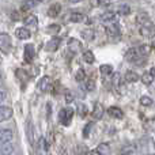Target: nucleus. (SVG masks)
Segmentation results:
<instances>
[{"label": "nucleus", "instance_id": "obj_1", "mask_svg": "<svg viewBox=\"0 0 155 155\" xmlns=\"http://www.w3.org/2000/svg\"><path fill=\"white\" fill-rule=\"evenodd\" d=\"M74 117V110L71 107H64V109L60 110V114H59V121L63 124L64 127H68L72 121Z\"/></svg>", "mask_w": 155, "mask_h": 155}, {"label": "nucleus", "instance_id": "obj_2", "mask_svg": "<svg viewBox=\"0 0 155 155\" xmlns=\"http://www.w3.org/2000/svg\"><path fill=\"white\" fill-rule=\"evenodd\" d=\"M12 48V41H11V37L7 34V33H0V51L3 53H8Z\"/></svg>", "mask_w": 155, "mask_h": 155}, {"label": "nucleus", "instance_id": "obj_3", "mask_svg": "<svg viewBox=\"0 0 155 155\" xmlns=\"http://www.w3.org/2000/svg\"><path fill=\"white\" fill-rule=\"evenodd\" d=\"M14 137V132L8 128H0V144L10 143Z\"/></svg>", "mask_w": 155, "mask_h": 155}, {"label": "nucleus", "instance_id": "obj_4", "mask_svg": "<svg viewBox=\"0 0 155 155\" xmlns=\"http://www.w3.org/2000/svg\"><path fill=\"white\" fill-rule=\"evenodd\" d=\"M34 54H35V51H34V45L33 44H27L25 46V53H23V59L26 63H31L33 59H34Z\"/></svg>", "mask_w": 155, "mask_h": 155}, {"label": "nucleus", "instance_id": "obj_5", "mask_svg": "<svg viewBox=\"0 0 155 155\" xmlns=\"http://www.w3.org/2000/svg\"><path fill=\"white\" fill-rule=\"evenodd\" d=\"M14 112L10 106H2L0 105V123H4V121L10 120L12 117Z\"/></svg>", "mask_w": 155, "mask_h": 155}, {"label": "nucleus", "instance_id": "obj_6", "mask_svg": "<svg viewBox=\"0 0 155 155\" xmlns=\"http://www.w3.org/2000/svg\"><path fill=\"white\" fill-rule=\"evenodd\" d=\"M136 23L139 25L140 27H143V26H148V25H153V23H151L150 15H148L147 12H140L139 15L136 16Z\"/></svg>", "mask_w": 155, "mask_h": 155}, {"label": "nucleus", "instance_id": "obj_7", "mask_svg": "<svg viewBox=\"0 0 155 155\" xmlns=\"http://www.w3.org/2000/svg\"><path fill=\"white\" fill-rule=\"evenodd\" d=\"M51 87V78L49 76H42L38 82V88H40L41 93H45V91L49 90Z\"/></svg>", "mask_w": 155, "mask_h": 155}, {"label": "nucleus", "instance_id": "obj_8", "mask_svg": "<svg viewBox=\"0 0 155 155\" xmlns=\"http://www.w3.org/2000/svg\"><path fill=\"white\" fill-rule=\"evenodd\" d=\"M15 35L18 40H29L30 38V30L26 27H18L15 30Z\"/></svg>", "mask_w": 155, "mask_h": 155}, {"label": "nucleus", "instance_id": "obj_9", "mask_svg": "<svg viewBox=\"0 0 155 155\" xmlns=\"http://www.w3.org/2000/svg\"><path fill=\"white\" fill-rule=\"evenodd\" d=\"M139 52H137V49H135V48H131V49H128L127 51V53H125V59L128 60V61H131V63H136V60L139 59Z\"/></svg>", "mask_w": 155, "mask_h": 155}, {"label": "nucleus", "instance_id": "obj_10", "mask_svg": "<svg viewBox=\"0 0 155 155\" xmlns=\"http://www.w3.org/2000/svg\"><path fill=\"white\" fill-rule=\"evenodd\" d=\"M106 33L109 37H117L118 34H120V26H118L117 23H112L109 25V26L106 27Z\"/></svg>", "mask_w": 155, "mask_h": 155}, {"label": "nucleus", "instance_id": "obj_11", "mask_svg": "<svg viewBox=\"0 0 155 155\" xmlns=\"http://www.w3.org/2000/svg\"><path fill=\"white\" fill-rule=\"evenodd\" d=\"M104 106L101 104H95V106L93 109V118L94 120H101L102 116H104Z\"/></svg>", "mask_w": 155, "mask_h": 155}, {"label": "nucleus", "instance_id": "obj_12", "mask_svg": "<svg viewBox=\"0 0 155 155\" xmlns=\"http://www.w3.org/2000/svg\"><path fill=\"white\" fill-rule=\"evenodd\" d=\"M117 12H113V11H107V12L102 14L101 15V21L104 22H112V23H114L116 19H117Z\"/></svg>", "mask_w": 155, "mask_h": 155}, {"label": "nucleus", "instance_id": "obj_13", "mask_svg": "<svg viewBox=\"0 0 155 155\" xmlns=\"http://www.w3.org/2000/svg\"><path fill=\"white\" fill-rule=\"evenodd\" d=\"M60 12H61V4H59V3L53 4L52 7H49V10H48V15L51 16V18H56V16H59Z\"/></svg>", "mask_w": 155, "mask_h": 155}, {"label": "nucleus", "instance_id": "obj_14", "mask_svg": "<svg viewBox=\"0 0 155 155\" xmlns=\"http://www.w3.org/2000/svg\"><path fill=\"white\" fill-rule=\"evenodd\" d=\"M107 114H109L110 117H114V118H123L124 113H123V110H121L120 107L112 106V107H109V109H107Z\"/></svg>", "mask_w": 155, "mask_h": 155}, {"label": "nucleus", "instance_id": "obj_15", "mask_svg": "<svg viewBox=\"0 0 155 155\" xmlns=\"http://www.w3.org/2000/svg\"><path fill=\"white\" fill-rule=\"evenodd\" d=\"M142 82L144 83L146 86H150L151 83L154 82V68H151L148 72H144L142 76Z\"/></svg>", "mask_w": 155, "mask_h": 155}, {"label": "nucleus", "instance_id": "obj_16", "mask_svg": "<svg viewBox=\"0 0 155 155\" xmlns=\"http://www.w3.org/2000/svg\"><path fill=\"white\" fill-rule=\"evenodd\" d=\"M59 45H60V38L54 37V38H52V40L48 42V45H46V51H49V52H54V51H57Z\"/></svg>", "mask_w": 155, "mask_h": 155}, {"label": "nucleus", "instance_id": "obj_17", "mask_svg": "<svg viewBox=\"0 0 155 155\" xmlns=\"http://www.w3.org/2000/svg\"><path fill=\"white\" fill-rule=\"evenodd\" d=\"M124 79H125L127 83H135L139 80V75L134 71H127L125 75H124Z\"/></svg>", "mask_w": 155, "mask_h": 155}, {"label": "nucleus", "instance_id": "obj_18", "mask_svg": "<svg viewBox=\"0 0 155 155\" xmlns=\"http://www.w3.org/2000/svg\"><path fill=\"white\" fill-rule=\"evenodd\" d=\"M40 2H42V0H23L21 7H22V10H30V8L35 7Z\"/></svg>", "mask_w": 155, "mask_h": 155}, {"label": "nucleus", "instance_id": "obj_19", "mask_svg": "<svg viewBox=\"0 0 155 155\" xmlns=\"http://www.w3.org/2000/svg\"><path fill=\"white\" fill-rule=\"evenodd\" d=\"M0 151H2L3 155H10L14 153V146L11 143H5V144H3L0 147Z\"/></svg>", "mask_w": 155, "mask_h": 155}, {"label": "nucleus", "instance_id": "obj_20", "mask_svg": "<svg viewBox=\"0 0 155 155\" xmlns=\"http://www.w3.org/2000/svg\"><path fill=\"white\" fill-rule=\"evenodd\" d=\"M99 71H101L102 75L109 76V75H112V72H113V67L109 64H102L101 67H99Z\"/></svg>", "mask_w": 155, "mask_h": 155}, {"label": "nucleus", "instance_id": "obj_21", "mask_svg": "<svg viewBox=\"0 0 155 155\" xmlns=\"http://www.w3.org/2000/svg\"><path fill=\"white\" fill-rule=\"evenodd\" d=\"M83 60H84L86 63H88V64H93L95 57H94V54L91 51H84L83 52Z\"/></svg>", "mask_w": 155, "mask_h": 155}, {"label": "nucleus", "instance_id": "obj_22", "mask_svg": "<svg viewBox=\"0 0 155 155\" xmlns=\"http://www.w3.org/2000/svg\"><path fill=\"white\" fill-rule=\"evenodd\" d=\"M153 25H148V26H143L140 27V34L143 37H148V35H153Z\"/></svg>", "mask_w": 155, "mask_h": 155}, {"label": "nucleus", "instance_id": "obj_23", "mask_svg": "<svg viewBox=\"0 0 155 155\" xmlns=\"http://www.w3.org/2000/svg\"><path fill=\"white\" fill-rule=\"evenodd\" d=\"M70 19L71 22H75V23H79V22H83V19H84V16H83V14H79V12H72L70 15Z\"/></svg>", "mask_w": 155, "mask_h": 155}, {"label": "nucleus", "instance_id": "obj_24", "mask_svg": "<svg viewBox=\"0 0 155 155\" xmlns=\"http://www.w3.org/2000/svg\"><path fill=\"white\" fill-rule=\"evenodd\" d=\"M153 104H154V101H153V98L151 97H147V95H144V97H142L140 98V105H143V106H153Z\"/></svg>", "mask_w": 155, "mask_h": 155}, {"label": "nucleus", "instance_id": "obj_25", "mask_svg": "<svg viewBox=\"0 0 155 155\" xmlns=\"http://www.w3.org/2000/svg\"><path fill=\"white\" fill-rule=\"evenodd\" d=\"M26 135H27V137H29L30 143L33 144V137H34V135H33V125H31L30 121L26 124Z\"/></svg>", "mask_w": 155, "mask_h": 155}, {"label": "nucleus", "instance_id": "obj_26", "mask_svg": "<svg viewBox=\"0 0 155 155\" xmlns=\"http://www.w3.org/2000/svg\"><path fill=\"white\" fill-rule=\"evenodd\" d=\"M97 151H98L101 155H107L110 153V148H109V146H107L106 143H104V144H99L98 146V150H97Z\"/></svg>", "mask_w": 155, "mask_h": 155}, {"label": "nucleus", "instance_id": "obj_27", "mask_svg": "<svg viewBox=\"0 0 155 155\" xmlns=\"http://www.w3.org/2000/svg\"><path fill=\"white\" fill-rule=\"evenodd\" d=\"M131 12V8H129V5H120L117 10V15H128V14Z\"/></svg>", "mask_w": 155, "mask_h": 155}, {"label": "nucleus", "instance_id": "obj_28", "mask_svg": "<svg viewBox=\"0 0 155 155\" xmlns=\"http://www.w3.org/2000/svg\"><path fill=\"white\" fill-rule=\"evenodd\" d=\"M150 51H151V46H148V45H142L139 49H137L139 56H147V54L150 53Z\"/></svg>", "mask_w": 155, "mask_h": 155}, {"label": "nucleus", "instance_id": "obj_29", "mask_svg": "<svg viewBox=\"0 0 155 155\" xmlns=\"http://www.w3.org/2000/svg\"><path fill=\"white\" fill-rule=\"evenodd\" d=\"M25 23H26L27 26H35V25H37V18H35L34 15H30L25 19Z\"/></svg>", "mask_w": 155, "mask_h": 155}, {"label": "nucleus", "instance_id": "obj_30", "mask_svg": "<svg viewBox=\"0 0 155 155\" xmlns=\"http://www.w3.org/2000/svg\"><path fill=\"white\" fill-rule=\"evenodd\" d=\"M78 113H79V116L80 117H84L86 114H87V106H86V105H79V106H78Z\"/></svg>", "mask_w": 155, "mask_h": 155}, {"label": "nucleus", "instance_id": "obj_31", "mask_svg": "<svg viewBox=\"0 0 155 155\" xmlns=\"http://www.w3.org/2000/svg\"><path fill=\"white\" fill-rule=\"evenodd\" d=\"M59 30H60L59 25H51V26H48V30H46V31L51 33V34H56Z\"/></svg>", "mask_w": 155, "mask_h": 155}, {"label": "nucleus", "instance_id": "obj_32", "mask_svg": "<svg viewBox=\"0 0 155 155\" xmlns=\"http://www.w3.org/2000/svg\"><path fill=\"white\" fill-rule=\"evenodd\" d=\"M84 87H86V90H88V91H93L94 88H95V82L94 80H87L86 82V84H84Z\"/></svg>", "mask_w": 155, "mask_h": 155}, {"label": "nucleus", "instance_id": "obj_33", "mask_svg": "<svg viewBox=\"0 0 155 155\" xmlns=\"http://www.w3.org/2000/svg\"><path fill=\"white\" fill-rule=\"evenodd\" d=\"M83 79H84V70L80 68V70L76 72V80H79L80 82V80H83Z\"/></svg>", "mask_w": 155, "mask_h": 155}, {"label": "nucleus", "instance_id": "obj_34", "mask_svg": "<svg viewBox=\"0 0 155 155\" xmlns=\"http://www.w3.org/2000/svg\"><path fill=\"white\" fill-rule=\"evenodd\" d=\"M98 2V5H109L110 0H97Z\"/></svg>", "mask_w": 155, "mask_h": 155}, {"label": "nucleus", "instance_id": "obj_35", "mask_svg": "<svg viewBox=\"0 0 155 155\" xmlns=\"http://www.w3.org/2000/svg\"><path fill=\"white\" fill-rule=\"evenodd\" d=\"M84 155H101V154H99L97 150H91V151H87Z\"/></svg>", "mask_w": 155, "mask_h": 155}, {"label": "nucleus", "instance_id": "obj_36", "mask_svg": "<svg viewBox=\"0 0 155 155\" xmlns=\"http://www.w3.org/2000/svg\"><path fill=\"white\" fill-rule=\"evenodd\" d=\"M4 98H5V93L4 91H0V104L4 101Z\"/></svg>", "mask_w": 155, "mask_h": 155}, {"label": "nucleus", "instance_id": "obj_37", "mask_svg": "<svg viewBox=\"0 0 155 155\" xmlns=\"http://www.w3.org/2000/svg\"><path fill=\"white\" fill-rule=\"evenodd\" d=\"M65 99H67V102H71V101L74 99V97L70 95V94H67V95H65Z\"/></svg>", "mask_w": 155, "mask_h": 155}, {"label": "nucleus", "instance_id": "obj_38", "mask_svg": "<svg viewBox=\"0 0 155 155\" xmlns=\"http://www.w3.org/2000/svg\"><path fill=\"white\" fill-rule=\"evenodd\" d=\"M71 3H76V2H80V0H70Z\"/></svg>", "mask_w": 155, "mask_h": 155}, {"label": "nucleus", "instance_id": "obj_39", "mask_svg": "<svg viewBox=\"0 0 155 155\" xmlns=\"http://www.w3.org/2000/svg\"><path fill=\"white\" fill-rule=\"evenodd\" d=\"M148 155H154V154H148Z\"/></svg>", "mask_w": 155, "mask_h": 155}, {"label": "nucleus", "instance_id": "obj_40", "mask_svg": "<svg viewBox=\"0 0 155 155\" xmlns=\"http://www.w3.org/2000/svg\"><path fill=\"white\" fill-rule=\"evenodd\" d=\"M0 78H2V75H0Z\"/></svg>", "mask_w": 155, "mask_h": 155}]
</instances>
